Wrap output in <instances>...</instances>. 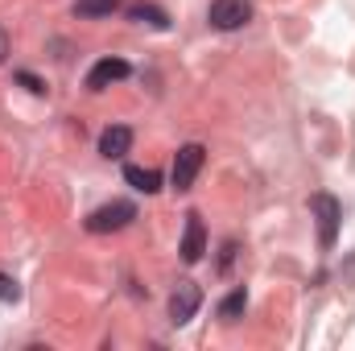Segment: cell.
Listing matches in <instances>:
<instances>
[{
	"label": "cell",
	"mask_w": 355,
	"mask_h": 351,
	"mask_svg": "<svg viewBox=\"0 0 355 351\" xmlns=\"http://www.w3.org/2000/svg\"><path fill=\"white\" fill-rule=\"evenodd\" d=\"M137 219V207L128 203V198H116V203H103V207H95L87 215V232L91 236H103V232H120V228H128Z\"/></svg>",
	"instance_id": "obj_1"
},
{
	"label": "cell",
	"mask_w": 355,
	"mask_h": 351,
	"mask_svg": "<svg viewBox=\"0 0 355 351\" xmlns=\"http://www.w3.org/2000/svg\"><path fill=\"white\" fill-rule=\"evenodd\" d=\"M202 162H207V149L198 145V141H190V145H182L174 153V170H170V186H174L178 194H186L190 186H194V178L202 170Z\"/></svg>",
	"instance_id": "obj_2"
},
{
	"label": "cell",
	"mask_w": 355,
	"mask_h": 351,
	"mask_svg": "<svg viewBox=\"0 0 355 351\" xmlns=\"http://www.w3.org/2000/svg\"><path fill=\"white\" fill-rule=\"evenodd\" d=\"M310 211L318 219V244L322 248H335V236H339V219H343V207L335 194H314L310 198Z\"/></svg>",
	"instance_id": "obj_3"
},
{
	"label": "cell",
	"mask_w": 355,
	"mask_h": 351,
	"mask_svg": "<svg viewBox=\"0 0 355 351\" xmlns=\"http://www.w3.org/2000/svg\"><path fill=\"white\" fill-rule=\"evenodd\" d=\"M207 21H211L215 29H240V25L252 21V4H248V0H211Z\"/></svg>",
	"instance_id": "obj_4"
},
{
	"label": "cell",
	"mask_w": 355,
	"mask_h": 351,
	"mask_svg": "<svg viewBox=\"0 0 355 351\" xmlns=\"http://www.w3.org/2000/svg\"><path fill=\"white\" fill-rule=\"evenodd\" d=\"M198 306H202V289L194 281H178V289L170 293V323L174 327H186L198 314Z\"/></svg>",
	"instance_id": "obj_5"
},
{
	"label": "cell",
	"mask_w": 355,
	"mask_h": 351,
	"mask_svg": "<svg viewBox=\"0 0 355 351\" xmlns=\"http://www.w3.org/2000/svg\"><path fill=\"white\" fill-rule=\"evenodd\" d=\"M128 75H132V67H128L124 58H116V54H112V58H99V62L87 71V87L91 91H103V87H112V83H124Z\"/></svg>",
	"instance_id": "obj_6"
},
{
	"label": "cell",
	"mask_w": 355,
	"mask_h": 351,
	"mask_svg": "<svg viewBox=\"0 0 355 351\" xmlns=\"http://www.w3.org/2000/svg\"><path fill=\"white\" fill-rule=\"evenodd\" d=\"M182 261L186 264H198L202 261V252H207V228H202V215L198 211H190L186 215V232H182Z\"/></svg>",
	"instance_id": "obj_7"
},
{
	"label": "cell",
	"mask_w": 355,
	"mask_h": 351,
	"mask_svg": "<svg viewBox=\"0 0 355 351\" xmlns=\"http://www.w3.org/2000/svg\"><path fill=\"white\" fill-rule=\"evenodd\" d=\"M128 149H132V128L112 124V128H103V132H99V153H103L107 162H120Z\"/></svg>",
	"instance_id": "obj_8"
},
{
	"label": "cell",
	"mask_w": 355,
	"mask_h": 351,
	"mask_svg": "<svg viewBox=\"0 0 355 351\" xmlns=\"http://www.w3.org/2000/svg\"><path fill=\"white\" fill-rule=\"evenodd\" d=\"M124 12H128V21H141V25H153V29H170V12L162 4H153V0H137Z\"/></svg>",
	"instance_id": "obj_9"
},
{
	"label": "cell",
	"mask_w": 355,
	"mask_h": 351,
	"mask_svg": "<svg viewBox=\"0 0 355 351\" xmlns=\"http://www.w3.org/2000/svg\"><path fill=\"white\" fill-rule=\"evenodd\" d=\"M124 182L141 194H157L162 190V174L157 170H145V166H124Z\"/></svg>",
	"instance_id": "obj_10"
},
{
	"label": "cell",
	"mask_w": 355,
	"mask_h": 351,
	"mask_svg": "<svg viewBox=\"0 0 355 351\" xmlns=\"http://www.w3.org/2000/svg\"><path fill=\"white\" fill-rule=\"evenodd\" d=\"M244 310H248V293H244V289H232V293L219 302V310H215V314H219V323H240V318H244Z\"/></svg>",
	"instance_id": "obj_11"
},
{
	"label": "cell",
	"mask_w": 355,
	"mask_h": 351,
	"mask_svg": "<svg viewBox=\"0 0 355 351\" xmlns=\"http://www.w3.org/2000/svg\"><path fill=\"white\" fill-rule=\"evenodd\" d=\"M124 0H75V17L83 21H95V17H112Z\"/></svg>",
	"instance_id": "obj_12"
},
{
	"label": "cell",
	"mask_w": 355,
	"mask_h": 351,
	"mask_svg": "<svg viewBox=\"0 0 355 351\" xmlns=\"http://www.w3.org/2000/svg\"><path fill=\"white\" fill-rule=\"evenodd\" d=\"M17 298H21V285L8 273H0V302H17Z\"/></svg>",
	"instance_id": "obj_13"
},
{
	"label": "cell",
	"mask_w": 355,
	"mask_h": 351,
	"mask_svg": "<svg viewBox=\"0 0 355 351\" xmlns=\"http://www.w3.org/2000/svg\"><path fill=\"white\" fill-rule=\"evenodd\" d=\"M17 79H21V83H25V87L33 91V95H42V91H46V87H42V79H33V75H29V71H17Z\"/></svg>",
	"instance_id": "obj_14"
},
{
	"label": "cell",
	"mask_w": 355,
	"mask_h": 351,
	"mask_svg": "<svg viewBox=\"0 0 355 351\" xmlns=\"http://www.w3.org/2000/svg\"><path fill=\"white\" fill-rule=\"evenodd\" d=\"M0 62H4V33H0Z\"/></svg>",
	"instance_id": "obj_15"
}]
</instances>
